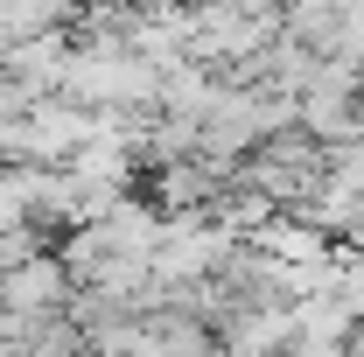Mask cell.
<instances>
[{"mask_svg": "<svg viewBox=\"0 0 364 357\" xmlns=\"http://www.w3.org/2000/svg\"><path fill=\"white\" fill-rule=\"evenodd\" d=\"M154 91H161V70L140 63L134 49H77L70 43V63L56 78V98H70L77 112H154Z\"/></svg>", "mask_w": 364, "mask_h": 357, "instance_id": "6da1fadb", "label": "cell"}, {"mask_svg": "<svg viewBox=\"0 0 364 357\" xmlns=\"http://www.w3.org/2000/svg\"><path fill=\"white\" fill-rule=\"evenodd\" d=\"M70 294H77V287H70V273H63V260H56V245L14 260V267H0V315H7L14 329L63 315V309H70Z\"/></svg>", "mask_w": 364, "mask_h": 357, "instance_id": "7a4b0ae2", "label": "cell"}, {"mask_svg": "<svg viewBox=\"0 0 364 357\" xmlns=\"http://www.w3.org/2000/svg\"><path fill=\"white\" fill-rule=\"evenodd\" d=\"M77 147H91V112H77L70 98H36L21 112V169H63Z\"/></svg>", "mask_w": 364, "mask_h": 357, "instance_id": "3957f363", "label": "cell"}, {"mask_svg": "<svg viewBox=\"0 0 364 357\" xmlns=\"http://www.w3.org/2000/svg\"><path fill=\"white\" fill-rule=\"evenodd\" d=\"M210 336L225 357H287L294 351V309L287 302H238Z\"/></svg>", "mask_w": 364, "mask_h": 357, "instance_id": "277c9868", "label": "cell"}, {"mask_svg": "<svg viewBox=\"0 0 364 357\" xmlns=\"http://www.w3.org/2000/svg\"><path fill=\"white\" fill-rule=\"evenodd\" d=\"M0 14H7V36L28 43V36H56V28H70L77 0H0Z\"/></svg>", "mask_w": 364, "mask_h": 357, "instance_id": "5b68a950", "label": "cell"}, {"mask_svg": "<svg viewBox=\"0 0 364 357\" xmlns=\"http://www.w3.org/2000/svg\"><path fill=\"white\" fill-rule=\"evenodd\" d=\"M7 231H28V169L0 161V238Z\"/></svg>", "mask_w": 364, "mask_h": 357, "instance_id": "8992f818", "label": "cell"}, {"mask_svg": "<svg viewBox=\"0 0 364 357\" xmlns=\"http://www.w3.org/2000/svg\"><path fill=\"white\" fill-rule=\"evenodd\" d=\"M231 7H245V14H267V21H280L294 0H231Z\"/></svg>", "mask_w": 364, "mask_h": 357, "instance_id": "52a82bcc", "label": "cell"}]
</instances>
